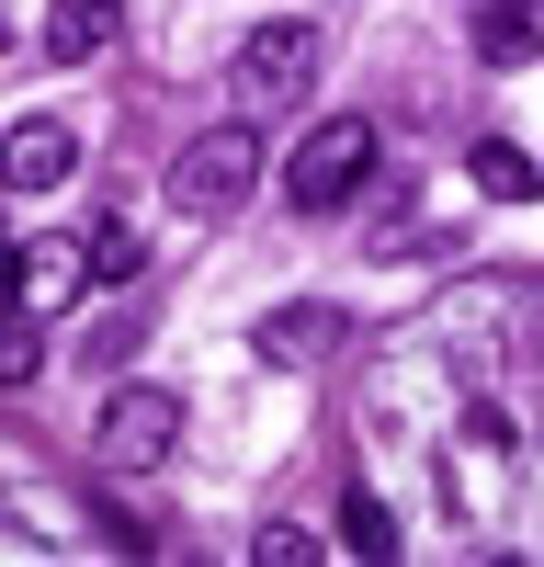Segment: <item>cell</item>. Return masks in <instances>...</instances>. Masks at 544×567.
<instances>
[{
    "instance_id": "cell-1",
    "label": "cell",
    "mask_w": 544,
    "mask_h": 567,
    "mask_svg": "<svg viewBox=\"0 0 544 567\" xmlns=\"http://www.w3.org/2000/svg\"><path fill=\"white\" fill-rule=\"evenodd\" d=\"M375 114H317L306 136H295V159H284V205L295 216H341L363 182H375Z\"/></svg>"
},
{
    "instance_id": "cell-2",
    "label": "cell",
    "mask_w": 544,
    "mask_h": 567,
    "mask_svg": "<svg viewBox=\"0 0 544 567\" xmlns=\"http://www.w3.org/2000/svg\"><path fill=\"white\" fill-rule=\"evenodd\" d=\"M306 91H317V23H261L239 58H227V103H239L250 125L295 114Z\"/></svg>"
},
{
    "instance_id": "cell-3",
    "label": "cell",
    "mask_w": 544,
    "mask_h": 567,
    "mask_svg": "<svg viewBox=\"0 0 544 567\" xmlns=\"http://www.w3.org/2000/svg\"><path fill=\"white\" fill-rule=\"evenodd\" d=\"M250 182H261V125L227 114V125H205V136H181L170 205H181V216H227V205H250Z\"/></svg>"
},
{
    "instance_id": "cell-4",
    "label": "cell",
    "mask_w": 544,
    "mask_h": 567,
    "mask_svg": "<svg viewBox=\"0 0 544 567\" xmlns=\"http://www.w3.org/2000/svg\"><path fill=\"white\" fill-rule=\"evenodd\" d=\"M181 443V398L170 386H114V409H103V465H159Z\"/></svg>"
},
{
    "instance_id": "cell-5",
    "label": "cell",
    "mask_w": 544,
    "mask_h": 567,
    "mask_svg": "<svg viewBox=\"0 0 544 567\" xmlns=\"http://www.w3.org/2000/svg\"><path fill=\"white\" fill-rule=\"evenodd\" d=\"M341 329H352V318H341L329 296H295V307H272V318L250 329V352H261V363H284V374H306V363H329V352H341Z\"/></svg>"
},
{
    "instance_id": "cell-6",
    "label": "cell",
    "mask_w": 544,
    "mask_h": 567,
    "mask_svg": "<svg viewBox=\"0 0 544 567\" xmlns=\"http://www.w3.org/2000/svg\"><path fill=\"white\" fill-rule=\"evenodd\" d=\"M69 171H80V136L57 114H23L12 136H0V182H12V194H57Z\"/></svg>"
},
{
    "instance_id": "cell-7",
    "label": "cell",
    "mask_w": 544,
    "mask_h": 567,
    "mask_svg": "<svg viewBox=\"0 0 544 567\" xmlns=\"http://www.w3.org/2000/svg\"><path fill=\"white\" fill-rule=\"evenodd\" d=\"M12 261H23V307H34V318H45V307H69L80 284H91V239H23Z\"/></svg>"
},
{
    "instance_id": "cell-8",
    "label": "cell",
    "mask_w": 544,
    "mask_h": 567,
    "mask_svg": "<svg viewBox=\"0 0 544 567\" xmlns=\"http://www.w3.org/2000/svg\"><path fill=\"white\" fill-rule=\"evenodd\" d=\"M114 12H125V0H57V12H45V58H57V69H91V58L114 45Z\"/></svg>"
},
{
    "instance_id": "cell-9",
    "label": "cell",
    "mask_w": 544,
    "mask_h": 567,
    "mask_svg": "<svg viewBox=\"0 0 544 567\" xmlns=\"http://www.w3.org/2000/svg\"><path fill=\"white\" fill-rule=\"evenodd\" d=\"M533 45H544V0H488L477 58H488V69H511V58H533Z\"/></svg>"
},
{
    "instance_id": "cell-10",
    "label": "cell",
    "mask_w": 544,
    "mask_h": 567,
    "mask_svg": "<svg viewBox=\"0 0 544 567\" xmlns=\"http://www.w3.org/2000/svg\"><path fill=\"white\" fill-rule=\"evenodd\" d=\"M465 171H477V194H488V205H533V194H544V171L511 148V136H477V159H465Z\"/></svg>"
},
{
    "instance_id": "cell-11",
    "label": "cell",
    "mask_w": 544,
    "mask_h": 567,
    "mask_svg": "<svg viewBox=\"0 0 544 567\" xmlns=\"http://www.w3.org/2000/svg\"><path fill=\"white\" fill-rule=\"evenodd\" d=\"M34 363H45V329H34V307H0V386H34Z\"/></svg>"
},
{
    "instance_id": "cell-12",
    "label": "cell",
    "mask_w": 544,
    "mask_h": 567,
    "mask_svg": "<svg viewBox=\"0 0 544 567\" xmlns=\"http://www.w3.org/2000/svg\"><path fill=\"white\" fill-rule=\"evenodd\" d=\"M341 545H352V556H397V523H386V499H375V488H352V499H341Z\"/></svg>"
},
{
    "instance_id": "cell-13",
    "label": "cell",
    "mask_w": 544,
    "mask_h": 567,
    "mask_svg": "<svg viewBox=\"0 0 544 567\" xmlns=\"http://www.w3.org/2000/svg\"><path fill=\"white\" fill-rule=\"evenodd\" d=\"M136 261H148V250H136V227L114 216V227H91V284H125Z\"/></svg>"
},
{
    "instance_id": "cell-14",
    "label": "cell",
    "mask_w": 544,
    "mask_h": 567,
    "mask_svg": "<svg viewBox=\"0 0 544 567\" xmlns=\"http://www.w3.org/2000/svg\"><path fill=\"white\" fill-rule=\"evenodd\" d=\"M306 556H317V534H295V523H272V534H261V567H306Z\"/></svg>"
},
{
    "instance_id": "cell-15",
    "label": "cell",
    "mask_w": 544,
    "mask_h": 567,
    "mask_svg": "<svg viewBox=\"0 0 544 567\" xmlns=\"http://www.w3.org/2000/svg\"><path fill=\"white\" fill-rule=\"evenodd\" d=\"M0 307H23V261L12 250H0Z\"/></svg>"
},
{
    "instance_id": "cell-16",
    "label": "cell",
    "mask_w": 544,
    "mask_h": 567,
    "mask_svg": "<svg viewBox=\"0 0 544 567\" xmlns=\"http://www.w3.org/2000/svg\"><path fill=\"white\" fill-rule=\"evenodd\" d=\"M0 194H12V182H0Z\"/></svg>"
}]
</instances>
